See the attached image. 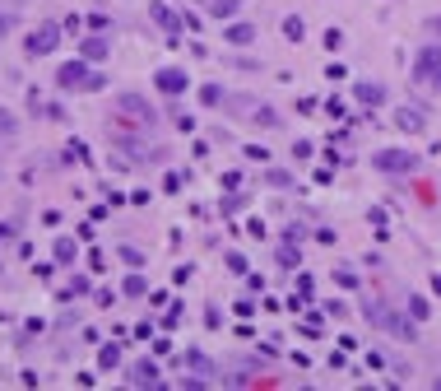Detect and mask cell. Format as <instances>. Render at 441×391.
I'll list each match as a JSON object with an SVG mask.
<instances>
[{
	"label": "cell",
	"instance_id": "1",
	"mask_svg": "<svg viewBox=\"0 0 441 391\" xmlns=\"http://www.w3.org/2000/svg\"><path fill=\"white\" fill-rule=\"evenodd\" d=\"M413 84L418 89H441V42H427L413 56Z\"/></svg>",
	"mask_w": 441,
	"mask_h": 391
},
{
	"label": "cell",
	"instance_id": "14",
	"mask_svg": "<svg viewBox=\"0 0 441 391\" xmlns=\"http://www.w3.org/2000/svg\"><path fill=\"white\" fill-rule=\"evenodd\" d=\"M56 266H70V261H79V242L75 238H56Z\"/></svg>",
	"mask_w": 441,
	"mask_h": 391
},
{
	"label": "cell",
	"instance_id": "10",
	"mask_svg": "<svg viewBox=\"0 0 441 391\" xmlns=\"http://www.w3.org/2000/svg\"><path fill=\"white\" fill-rule=\"evenodd\" d=\"M182 368H191V373H200V377H214L218 368H214V359L209 354H200V349H186L182 354Z\"/></svg>",
	"mask_w": 441,
	"mask_h": 391
},
{
	"label": "cell",
	"instance_id": "13",
	"mask_svg": "<svg viewBox=\"0 0 441 391\" xmlns=\"http://www.w3.org/2000/svg\"><path fill=\"white\" fill-rule=\"evenodd\" d=\"M353 98H358L363 108H381V103H386V89H381V84H358Z\"/></svg>",
	"mask_w": 441,
	"mask_h": 391
},
{
	"label": "cell",
	"instance_id": "20",
	"mask_svg": "<svg viewBox=\"0 0 441 391\" xmlns=\"http://www.w3.org/2000/svg\"><path fill=\"white\" fill-rule=\"evenodd\" d=\"M200 103H205V108H218V103H223V89H218V84H205V89H200Z\"/></svg>",
	"mask_w": 441,
	"mask_h": 391
},
{
	"label": "cell",
	"instance_id": "19",
	"mask_svg": "<svg viewBox=\"0 0 441 391\" xmlns=\"http://www.w3.org/2000/svg\"><path fill=\"white\" fill-rule=\"evenodd\" d=\"M121 294H126V298H144V294H149V284H144V275H130V280L121 284Z\"/></svg>",
	"mask_w": 441,
	"mask_h": 391
},
{
	"label": "cell",
	"instance_id": "34",
	"mask_svg": "<svg viewBox=\"0 0 441 391\" xmlns=\"http://www.w3.org/2000/svg\"><path fill=\"white\" fill-rule=\"evenodd\" d=\"M242 187V172H223V191H237Z\"/></svg>",
	"mask_w": 441,
	"mask_h": 391
},
{
	"label": "cell",
	"instance_id": "33",
	"mask_svg": "<svg viewBox=\"0 0 441 391\" xmlns=\"http://www.w3.org/2000/svg\"><path fill=\"white\" fill-rule=\"evenodd\" d=\"M0 135H15V117H10L5 108H0Z\"/></svg>",
	"mask_w": 441,
	"mask_h": 391
},
{
	"label": "cell",
	"instance_id": "29",
	"mask_svg": "<svg viewBox=\"0 0 441 391\" xmlns=\"http://www.w3.org/2000/svg\"><path fill=\"white\" fill-rule=\"evenodd\" d=\"M228 270L232 275H246V256L242 251H228Z\"/></svg>",
	"mask_w": 441,
	"mask_h": 391
},
{
	"label": "cell",
	"instance_id": "24",
	"mask_svg": "<svg viewBox=\"0 0 441 391\" xmlns=\"http://www.w3.org/2000/svg\"><path fill=\"white\" fill-rule=\"evenodd\" d=\"M265 182H270V187H279V191H284V187H293V177H288V172H279V168H270V172H265Z\"/></svg>",
	"mask_w": 441,
	"mask_h": 391
},
{
	"label": "cell",
	"instance_id": "26",
	"mask_svg": "<svg viewBox=\"0 0 441 391\" xmlns=\"http://www.w3.org/2000/svg\"><path fill=\"white\" fill-rule=\"evenodd\" d=\"M256 122H260V126H270V131H274V126H279V112H274V108H256Z\"/></svg>",
	"mask_w": 441,
	"mask_h": 391
},
{
	"label": "cell",
	"instance_id": "21",
	"mask_svg": "<svg viewBox=\"0 0 441 391\" xmlns=\"http://www.w3.org/2000/svg\"><path fill=\"white\" fill-rule=\"evenodd\" d=\"M320 42H325V51H339V47H344V33H339V28H325V33H320Z\"/></svg>",
	"mask_w": 441,
	"mask_h": 391
},
{
	"label": "cell",
	"instance_id": "32",
	"mask_svg": "<svg viewBox=\"0 0 441 391\" xmlns=\"http://www.w3.org/2000/svg\"><path fill=\"white\" fill-rule=\"evenodd\" d=\"M284 238H288V242H302L306 228H302V224H288V228H284Z\"/></svg>",
	"mask_w": 441,
	"mask_h": 391
},
{
	"label": "cell",
	"instance_id": "23",
	"mask_svg": "<svg viewBox=\"0 0 441 391\" xmlns=\"http://www.w3.org/2000/svg\"><path fill=\"white\" fill-rule=\"evenodd\" d=\"M70 158H75V163H93V154H89L84 140H70Z\"/></svg>",
	"mask_w": 441,
	"mask_h": 391
},
{
	"label": "cell",
	"instance_id": "27",
	"mask_svg": "<svg viewBox=\"0 0 441 391\" xmlns=\"http://www.w3.org/2000/svg\"><path fill=\"white\" fill-rule=\"evenodd\" d=\"M70 294H89V280H84V275H75V280L65 284V294H61V298H70Z\"/></svg>",
	"mask_w": 441,
	"mask_h": 391
},
{
	"label": "cell",
	"instance_id": "31",
	"mask_svg": "<svg viewBox=\"0 0 441 391\" xmlns=\"http://www.w3.org/2000/svg\"><path fill=\"white\" fill-rule=\"evenodd\" d=\"M89 24H93V33H103V28H112V19H107V15H98V10H93V15H89Z\"/></svg>",
	"mask_w": 441,
	"mask_h": 391
},
{
	"label": "cell",
	"instance_id": "16",
	"mask_svg": "<svg viewBox=\"0 0 441 391\" xmlns=\"http://www.w3.org/2000/svg\"><path fill=\"white\" fill-rule=\"evenodd\" d=\"M116 363H121V349H116V344H103V349H98V368H116Z\"/></svg>",
	"mask_w": 441,
	"mask_h": 391
},
{
	"label": "cell",
	"instance_id": "15",
	"mask_svg": "<svg viewBox=\"0 0 441 391\" xmlns=\"http://www.w3.org/2000/svg\"><path fill=\"white\" fill-rule=\"evenodd\" d=\"M237 10H242V0H209V15L218 19V24H223V19H232Z\"/></svg>",
	"mask_w": 441,
	"mask_h": 391
},
{
	"label": "cell",
	"instance_id": "25",
	"mask_svg": "<svg viewBox=\"0 0 441 391\" xmlns=\"http://www.w3.org/2000/svg\"><path fill=\"white\" fill-rule=\"evenodd\" d=\"M116 256H121V261H126V266H130V270H139V266H144V256H139L135 247H121V251H116Z\"/></svg>",
	"mask_w": 441,
	"mask_h": 391
},
{
	"label": "cell",
	"instance_id": "36",
	"mask_svg": "<svg viewBox=\"0 0 441 391\" xmlns=\"http://www.w3.org/2000/svg\"><path fill=\"white\" fill-rule=\"evenodd\" d=\"M432 294H441V275H432Z\"/></svg>",
	"mask_w": 441,
	"mask_h": 391
},
{
	"label": "cell",
	"instance_id": "5",
	"mask_svg": "<svg viewBox=\"0 0 441 391\" xmlns=\"http://www.w3.org/2000/svg\"><path fill=\"white\" fill-rule=\"evenodd\" d=\"M149 19H153V24H158L163 33H172V38H182V24H186V15L168 10L163 0H149Z\"/></svg>",
	"mask_w": 441,
	"mask_h": 391
},
{
	"label": "cell",
	"instance_id": "35",
	"mask_svg": "<svg viewBox=\"0 0 441 391\" xmlns=\"http://www.w3.org/2000/svg\"><path fill=\"white\" fill-rule=\"evenodd\" d=\"M10 28H15V19H10V15H0V38H5Z\"/></svg>",
	"mask_w": 441,
	"mask_h": 391
},
{
	"label": "cell",
	"instance_id": "30",
	"mask_svg": "<svg viewBox=\"0 0 441 391\" xmlns=\"http://www.w3.org/2000/svg\"><path fill=\"white\" fill-rule=\"evenodd\" d=\"M177 322H182V303H172V308H168V317H163V326H177Z\"/></svg>",
	"mask_w": 441,
	"mask_h": 391
},
{
	"label": "cell",
	"instance_id": "7",
	"mask_svg": "<svg viewBox=\"0 0 441 391\" xmlns=\"http://www.w3.org/2000/svg\"><path fill=\"white\" fill-rule=\"evenodd\" d=\"M153 84H158V94H186V84H191V79H186L177 65H163V70L153 75Z\"/></svg>",
	"mask_w": 441,
	"mask_h": 391
},
{
	"label": "cell",
	"instance_id": "37",
	"mask_svg": "<svg viewBox=\"0 0 441 391\" xmlns=\"http://www.w3.org/2000/svg\"><path fill=\"white\" fill-rule=\"evenodd\" d=\"M432 28H437V33H441V19H437V24H432Z\"/></svg>",
	"mask_w": 441,
	"mask_h": 391
},
{
	"label": "cell",
	"instance_id": "3",
	"mask_svg": "<svg viewBox=\"0 0 441 391\" xmlns=\"http://www.w3.org/2000/svg\"><path fill=\"white\" fill-rule=\"evenodd\" d=\"M116 108H121L126 122H135V126H153V122H158V112H153L139 94H121V98H116Z\"/></svg>",
	"mask_w": 441,
	"mask_h": 391
},
{
	"label": "cell",
	"instance_id": "8",
	"mask_svg": "<svg viewBox=\"0 0 441 391\" xmlns=\"http://www.w3.org/2000/svg\"><path fill=\"white\" fill-rule=\"evenodd\" d=\"M395 126L404 131V135H423V131H427V117H423V108H399V112H395Z\"/></svg>",
	"mask_w": 441,
	"mask_h": 391
},
{
	"label": "cell",
	"instance_id": "9",
	"mask_svg": "<svg viewBox=\"0 0 441 391\" xmlns=\"http://www.w3.org/2000/svg\"><path fill=\"white\" fill-rule=\"evenodd\" d=\"M126 382L130 387H158V363H149V359H139L130 373H126Z\"/></svg>",
	"mask_w": 441,
	"mask_h": 391
},
{
	"label": "cell",
	"instance_id": "11",
	"mask_svg": "<svg viewBox=\"0 0 441 391\" xmlns=\"http://www.w3.org/2000/svg\"><path fill=\"white\" fill-rule=\"evenodd\" d=\"M107 38L103 33H93V38H84V42H79V56H84V61H107Z\"/></svg>",
	"mask_w": 441,
	"mask_h": 391
},
{
	"label": "cell",
	"instance_id": "6",
	"mask_svg": "<svg viewBox=\"0 0 441 391\" xmlns=\"http://www.w3.org/2000/svg\"><path fill=\"white\" fill-rule=\"evenodd\" d=\"M372 163H377L381 172H413V163H418V158H413L409 149H381Z\"/></svg>",
	"mask_w": 441,
	"mask_h": 391
},
{
	"label": "cell",
	"instance_id": "4",
	"mask_svg": "<svg viewBox=\"0 0 441 391\" xmlns=\"http://www.w3.org/2000/svg\"><path fill=\"white\" fill-rule=\"evenodd\" d=\"M89 61H84V56H79V61H65L61 70H56V89H84V84H89Z\"/></svg>",
	"mask_w": 441,
	"mask_h": 391
},
{
	"label": "cell",
	"instance_id": "18",
	"mask_svg": "<svg viewBox=\"0 0 441 391\" xmlns=\"http://www.w3.org/2000/svg\"><path fill=\"white\" fill-rule=\"evenodd\" d=\"M302 33H306V24L297 15H288L284 19V38H288V42H302Z\"/></svg>",
	"mask_w": 441,
	"mask_h": 391
},
{
	"label": "cell",
	"instance_id": "28",
	"mask_svg": "<svg viewBox=\"0 0 441 391\" xmlns=\"http://www.w3.org/2000/svg\"><path fill=\"white\" fill-rule=\"evenodd\" d=\"M186 187V172H168V177H163V191H182Z\"/></svg>",
	"mask_w": 441,
	"mask_h": 391
},
{
	"label": "cell",
	"instance_id": "2",
	"mask_svg": "<svg viewBox=\"0 0 441 391\" xmlns=\"http://www.w3.org/2000/svg\"><path fill=\"white\" fill-rule=\"evenodd\" d=\"M61 33H65V24H37V28L24 38V51H28V56H51V51L61 47Z\"/></svg>",
	"mask_w": 441,
	"mask_h": 391
},
{
	"label": "cell",
	"instance_id": "12",
	"mask_svg": "<svg viewBox=\"0 0 441 391\" xmlns=\"http://www.w3.org/2000/svg\"><path fill=\"white\" fill-rule=\"evenodd\" d=\"M223 42H232V47H251V42H256V28H251V24H228V28H223Z\"/></svg>",
	"mask_w": 441,
	"mask_h": 391
},
{
	"label": "cell",
	"instance_id": "22",
	"mask_svg": "<svg viewBox=\"0 0 441 391\" xmlns=\"http://www.w3.org/2000/svg\"><path fill=\"white\" fill-rule=\"evenodd\" d=\"M427 313H432L427 298H409V317H413V322H427Z\"/></svg>",
	"mask_w": 441,
	"mask_h": 391
},
{
	"label": "cell",
	"instance_id": "17",
	"mask_svg": "<svg viewBox=\"0 0 441 391\" xmlns=\"http://www.w3.org/2000/svg\"><path fill=\"white\" fill-rule=\"evenodd\" d=\"M297 261H302V256H297V242H288V238H284V247H279V266H284V270H293Z\"/></svg>",
	"mask_w": 441,
	"mask_h": 391
}]
</instances>
